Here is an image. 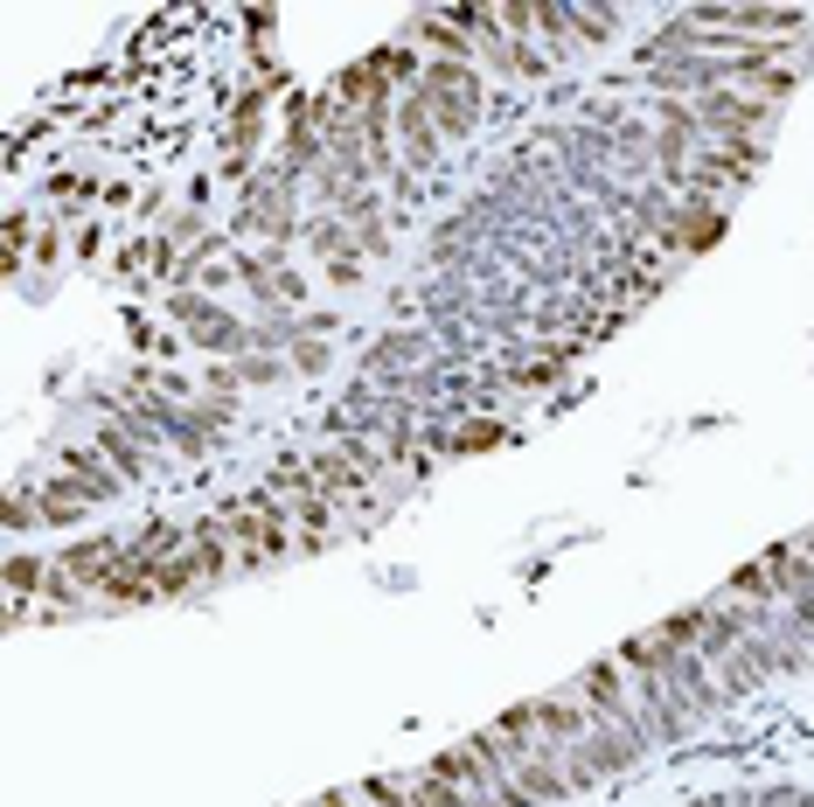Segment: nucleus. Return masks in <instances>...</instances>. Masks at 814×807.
<instances>
[{
	"instance_id": "423d86ee",
	"label": "nucleus",
	"mask_w": 814,
	"mask_h": 807,
	"mask_svg": "<svg viewBox=\"0 0 814 807\" xmlns=\"http://www.w3.org/2000/svg\"><path fill=\"white\" fill-rule=\"evenodd\" d=\"M293 530H307V543H328L334 536V501L320 495V487H307V495H293Z\"/></svg>"
},
{
	"instance_id": "39448f33",
	"label": "nucleus",
	"mask_w": 814,
	"mask_h": 807,
	"mask_svg": "<svg viewBox=\"0 0 814 807\" xmlns=\"http://www.w3.org/2000/svg\"><path fill=\"white\" fill-rule=\"evenodd\" d=\"M529 710H536V731H543L551 745H578L585 724H592V710L571 703V697H543V703H529Z\"/></svg>"
},
{
	"instance_id": "2eb2a0df",
	"label": "nucleus",
	"mask_w": 814,
	"mask_h": 807,
	"mask_svg": "<svg viewBox=\"0 0 814 807\" xmlns=\"http://www.w3.org/2000/svg\"><path fill=\"white\" fill-rule=\"evenodd\" d=\"M314 807H363V794H349V786H342V794H320Z\"/></svg>"
},
{
	"instance_id": "20e7f679",
	"label": "nucleus",
	"mask_w": 814,
	"mask_h": 807,
	"mask_svg": "<svg viewBox=\"0 0 814 807\" xmlns=\"http://www.w3.org/2000/svg\"><path fill=\"white\" fill-rule=\"evenodd\" d=\"M56 565H63V571L78 578L84 592H91V585H98L105 571H119V565H126V543H105V536H91V543H70V550L56 557Z\"/></svg>"
},
{
	"instance_id": "1a4fd4ad",
	"label": "nucleus",
	"mask_w": 814,
	"mask_h": 807,
	"mask_svg": "<svg viewBox=\"0 0 814 807\" xmlns=\"http://www.w3.org/2000/svg\"><path fill=\"white\" fill-rule=\"evenodd\" d=\"M704 619H710V606H689V613H675V619H661V641H669V648H696V641H704Z\"/></svg>"
},
{
	"instance_id": "9b49d317",
	"label": "nucleus",
	"mask_w": 814,
	"mask_h": 807,
	"mask_svg": "<svg viewBox=\"0 0 814 807\" xmlns=\"http://www.w3.org/2000/svg\"><path fill=\"white\" fill-rule=\"evenodd\" d=\"M571 28L585 35V43H605V35L620 28V14H613V8H605V14H599V8H571Z\"/></svg>"
},
{
	"instance_id": "f8f14e48",
	"label": "nucleus",
	"mask_w": 814,
	"mask_h": 807,
	"mask_svg": "<svg viewBox=\"0 0 814 807\" xmlns=\"http://www.w3.org/2000/svg\"><path fill=\"white\" fill-rule=\"evenodd\" d=\"M105 460H111V466H119V474H126V480H140V474H146V460H140V453H132V446H126V439H119V431H111V425H105Z\"/></svg>"
},
{
	"instance_id": "f257e3e1",
	"label": "nucleus",
	"mask_w": 814,
	"mask_h": 807,
	"mask_svg": "<svg viewBox=\"0 0 814 807\" xmlns=\"http://www.w3.org/2000/svg\"><path fill=\"white\" fill-rule=\"evenodd\" d=\"M216 522H223V536L237 543V571H251V565H264V557H286L293 550V515H286V501H279L272 487H258V495L216 509Z\"/></svg>"
},
{
	"instance_id": "ddd939ff",
	"label": "nucleus",
	"mask_w": 814,
	"mask_h": 807,
	"mask_svg": "<svg viewBox=\"0 0 814 807\" xmlns=\"http://www.w3.org/2000/svg\"><path fill=\"white\" fill-rule=\"evenodd\" d=\"M43 571H49V565H35V557H8V592H14V598L35 592V585H43Z\"/></svg>"
},
{
	"instance_id": "f03ea898",
	"label": "nucleus",
	"mask_w": 814,
	"mask_h": 807,
	"mask_svg": "<svg viewBox=\"0 0 814 807\" xmlns=\"http://www.w3.org/2000/svg\"><path fill=\"white\" fill-rule=\"evenodd\" d=\"M418 98L439 111V133L460 140V133H473V111H481V78H473L467 63H446V56H439V63L425 70Z\"/></svg>"
},
{
	"instance_id": "9d476101",
	"label": "nucleus",
	"mask_w": 814,
	"mask_h": 807,
	"mask_svg": "<svg viewBox=\"0 0 814 807\" xmlns=\"http://www.w3.org/2000/svg\"><path fill=\"white\" fill-rule=\"evenodd\" d=\"M363 794V807H411V786H404V773H376V780H363L355 786Z\"/></svg>"
},
{
	"instance_id": "4468645a",
	"label": "nucleus",
	"mask_w": 814,
	"mask_h": 807,
	"mask_svg": "<svg viewBox=\"0 0 814 807\" xmlns=\"http://www.w3.org/2000/svg\"><path fill=\"white\" fill-rule=\"evenodd\" d=\"M22 244H28V216L14 210V216H8V265H14V258H22Z\"/></svg>"
},
{
	"instance_id": "6e6552de",
	"label": "nucleus",
	"mask_w": 814,
	"mask_h": 807,
	"mask_svg": "<svg viewBox=\"0 0 814 807\" xmlns=\"http://www.w3.org/2000/svg\"><path fill=\"white\" fill-rule=\"evenodd\" d=\"M731 598H738V606H772V592H780V585H772V571L766 565H745V571H731V585H724Z\"/></svg>"
},
{
	"instance_id": "0eeeda50",
	"label": "nucleus",
	"mask_w": 814,
	"mask_h": 807,
	"mask_svg": "<svg viewBox=\"0 0 814 807\" xmlns=\"http://www.w3.org/2000/svg\"><path fill=\"white\" fill-rule=\"evenodd\" d=\"M404 140H411V161H432V154H439V133H432V105H425V98L404 105Z\"/></svg>"
},
{
	"instance_id": "7ed1b4c3",
	"label": "nucleus",
	"mask_w": 814,
	"mask_h": 807,
	"mask_svg": "<svg viewBox=\"0 0 814 807\" xmlns=\"http://www.w3.org/2000/svg\"><path fill=\"white\" fill-rule=\"evenodd\" d=\"M571 697H585V710H592V717L620 724V738H627L634 752L648 745V724H640V717H634V703H627V668H620V662H592V668H578Z\"/></svg>"
}]
</instances>
